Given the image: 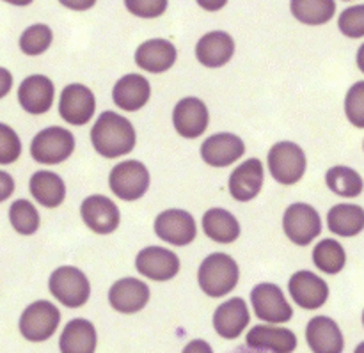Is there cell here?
Wrapping results in <instances>:
<instances>
[{
  "mask_svg": "<svg viewBox=\"0 0 364 353\" xmlns=\"http://www.w3.org/2000/svg\"><path fill=\"white\" fill-rule=\"evenodd\" d=\"M91 142L105 158L128 155L135 148V130L128 119L116 112H103L91 130Z\"/></svg>",
  "mask_w": 364,
  "mask_h": 353,
  "instance_id": "6da1fadb",
  "label": "cell"
},
{
  "mask_svg": "<svg viewBox=\"0 0 364 353\" xmlns=\"http://www.w3.org/2000/svg\"><path fill=\"white\" fill-rule=\"evenodd\" d=\"M240 277L237 261L224 252L210 254L201 263L198 272V281L201 290L213 298H219L235 290Z\"/></svg>",
  "mask_w": 364,
  "mask_h": 353,
  "instance_id": "7a4b0ae2",
  "label": "cell"
},
{
  "mask_svg": "<svg viewBox=\"0 0 364 353\" xmlns=\"http://www.w3.org/2000/svg\"><path fill=\"white\" fill-rule=\"evenodd\" d=\"M48 286L53 298L71 309L84 305L91 295L87 277L75 266H60V268L53 270Z\"/></svg>",
  "mask_w": 364,
  "mask_h": 353,
  "instance_id": "3957f363",
  "label": "cell"
},
{
  "mask_svg": "<svg viewBox=\"0 0 364 353\" xmlns=\"http://www.w3.org/2000/svg\"><path fill=\"white\" fill-rule=\"evenodd\" d=\"M75 149V139L71 131L60 126H50L39 131L31 144V155L39 163H60L71 156Z\"/></svg>",
  "mask_w": 364,
  "mask_h": 353,
  "instance_id": "277c9868",
  "label": "cell"
},
{
  "mask_svg": "<svg viewBox=\"0 0 364 353\" xmlns=\"http://www.w3.org/2000/svg\"><path fill=\"white\" fill-rule=\"evenodd\" d=\"M306 155L294 142H277L269 151V169L281 185H295L306 173Z\"/></svg>",
  "mask_w": 364,
  "mask_h": 353,
  "instance_id": "5b68a950",
  "label": "cell"
},
{
  "mask_svg": "<svg viewBox=\"0 0 364 353\" xmlns=\"http://www.w3.org/2000/svg\"><path fill=\"white\" fill-rule=\"evenodd\" d=\"M110 190L123 201H137L149 187V173L137 160L121 162L110 170Z\"/></svg>",
  "mask_w": 364,
  "mask_h": 353,
  "instance_id": "8992f818",
  "label": "cell"
},
{
  "mask_svg": "<svg viewBox=\"0 0 364 353\" xmlns=\"http://www.w3.org/2000/svg\"><path fill=\"white\" fill-rule=\"evenodd\" d=\"M60 322L59 309L46 300L34 302L23 311L20 318L21 336L32 343L50 340Z\"/></svg>",
  "mask_w": 364,
  "mask_h": 353,
  "instance_id": "52a82bcc",
  "label": "cell"
},
{
  "mask_svg": "<svg viewBox=\"0 0 364 353\" xmlns=\"http://www.w3.org/2000/svg\"><path fill=\"white\" fill-rule=\"evenodd\" d=\"M283 227L287 237L295 245L306 247L322 233V220H320L318 212L313 206L304 205V202H295L284 212Z\"/></svg>",
  "mask_w": 364,
  "mask_h": 353,
  "instance_id": "ba28073f",
  "label": "cell"
},
{
  "mask_svg": "<svg viewBox=\"0 0 364 353\" xmlns=\"http://www.w3.org/2000/svg\"><path fill=\"white\" fill-rule=\"evenodd\" d=\"M251 302L256 316L267 323H287L294 316L290 304L276 284H258L251 291Z\"/></svg>",
  "mask_w": 364,
  "mask_h": 353,
  "instance_id": "9c48e42d",
  "label": "cell"
},
{
  "mask_svg": "<svg viewBox=\"0 0 364 353\" xmlns=\"http://www.w3.org/2000/svg\"><path fill=\"white\" fill-rule=\"evenodd\" d=\"M155 233L167 244L183 247L196 240L198 226L194 217L185 210H167L156 217Z\"/></svg>",
  "mask_w": 364,
  "mask_h": 353,
  "instance_id": "30bf717a",
  "label": "cell"
},
{
  "mask_svg": "<svg viewBox=\"0 0 364 353\" xmlns=\"http://www.w3.org/2000/svg\"><path fill=\"white\" fill-rule=\"evenodd\" d=\"M96 110V99L91 89L82 84L66 85L60 94L59 114L66 123L82 126L92 119Z\"/></svg>",
  "mask_w": 364,
  "mask_h": 353,
  "instance_id": "8fae6325",
  "label": "cell"
},
{
  "mask_svg": "<svg viewBox=\"0 0 364 353\" xmlns=\"http://www.w3.org/2000/svg\"><path fill=\"white\" fill-rule=\"evenodd\" d=\"M135 268L139 273L153 281H169L180 272V259L174 252L164 247L142 249L135 259Z\"/></svg>",
  "mask_w": 364,
  "mask_h": 353,
  "instance_id": "7c38bea8",
  "label": "cell"
},
{
  "mask_svg": "<svg viewBox=\"0 0 364 353\" xmlns=\"http://www.w3.org/2000/svg\"><path fill=\"white\" fill-rule=\"evenodd\" d=\"M288 290H290L295 304L301 305L302 309H309V311L322 308L329 298V286L326 281L308 270H302V272L291 276Z\"/></svg>",
  "mask_w": 364,
  "mask_h": 353,
  "instance_id": "4fadbf2b",
  "label": "cell"
},
{
  "mask_svg": "<svg viewBox=\"0 0 364 353\" xmlns=\"http://www.w3.org/2000/svg\"><path fill=\"white\" fill-rule=\"evenodd\" d=\"M80 215L85 226L98 234H109L119 226V210L105 195H91L80 206Z\"/></svg>",
  "mask_w": 364,
  "mask_h": 353,
  "instance_id": "5bb4252c",
  "label": "cell"
},
{
  "mask_svg": "<svg viewBox=\"0 0 364 353\" xmlns=\"http://www.w3.org/2000/svg\"><path fill=\"white\" fill-rule=\"evenodd\" d=\"M210 114L199 98H183L173 112V123L178 134L185 139H196L208 128Z\"/></svg>",
  "mask_w": 364,
  "mask_h": 353,
  "instance_id": "9a60e30c",
  "label": "cell"
},
{
  "mask_svg": "<svg viewBox=\"0 0 364 353\" xmlns=\"http://www.w3.org/2000/svg\"><path fill=\"white\" fill-rule=\"evenodd\" d=\"M53 96H55L53 82L43 75L27 77L18 89L20 105L23 107V110H27L28 114H34V116L48 112L52 109Z\"/></svg>",
  "mask_w": 364,
  "mask_h": 353,
  "instance_id": "2e32d148",
  "label": "cell"
},
{
  "mask_svg": "<svg viewBox=\"0 0 364 353\" xmlns=\"http://www.w3.org/2000/svg\"><path fill=\"white\" fill-rule=\"evenodd\" d=\"M149 300V288L142 281L124 277L112 284L109 291V302L117 313L134 315L144 309Z\"/></svg>",
  "mask_w": 364,
  "mask_h": 353,
  "instance_id": "e0dca14e",
  "label": "cell"
},
{
  "mask_svg": "<svg viewBox=\"0 0 364 353\" xmlns=\"http://www.w3.org/2000/svg\"><path fill=\"white\" fill-rule=\"evenodd\" d=\"M245 153L244 141L233 134H215L201 146V156L208 165L228 167Z\"/></svg>",
  "mask_w": 364,
  "mask_h": 353,
  "instance_id": "ac0fdd59",
  "label": "cell"
},
{
  "mask_svg": "<svg viewBox=\"0 0 364 353\" xmlns=\"http://www.w3.org/2000/svg\"><path fill=\"white\" fill-rule=\"evenodd\" d=\"M306 341L313 353H341L345 348L340 327L327 316H316L308 323Z\"/></svg>",
  "mask_w": 364,
  "mask_h": 353,
  "instance_id": "d6986e66",
  "label": "cell"
},
{
  "mask_svg": "<svg viewBox=\"0 0 364 353\" xmlns=\"http://www.w3.org/2000/svg\"><path fill=\"white\" fill-rule=\"evenodd\" d=\"M249 309L244 298H231L217 308L213 315V327L224 340H237L249 325Z\"/></svg>",
  "mask_w": 364,
  "mask_h": 353,
  "instance_id": "ffe728a7",
  "label": "cell"
},
{
  "mask_svg": "<svg viewBox=\"0 0 364 353\" xmlns=\"http://www.w3.org/2000/svg\"><path fill=\"white\" fill-rule=\"evenodd\" d=\"M252 350H270L274 353H291L297 348V336L290 329L270 325H256L245 337Z\"/></svg>",
  "mask_w": 364,
  "mask_h": 353,
  "instance_id": "44dd1931",
  "label": "cell"
},
{
  "mask_svg": "<svg viewBox=\"0 0 364 353\" xmlns=\"http://www.w3.org/2000/svg\"><path fill=\"white\" fill-rule=\"evenodd\" d=\"M263 187V165L258 158H251L238 165L230 176V192L237 201H252Z\"/></svg>",
  "mask_w": 364,
  "mask_h": 353,
  "instance_id": "7402d4cb",
  "label": "cell"
},
{
  "mask_svg": "<svg viewBox=\"0 0 364 353\" xmlns=\"http://www.w3.org/2000/svg\"><path fill=\"white\" fill-rule=\"evenodd\" d=\"M235 53V41L228 32L215 31L205 34L196 45V57L206 67H220Z\"/></svg>",
  "mask_w": 364,
  "mask_h": 353,
  "instance_id": "603a6c76",
  "label": "cell"
},
{
  "mask_svg": "<svg viewBox=\"0 0 364 353\" xmlns=\"http://www.w3.org/2000/svg\"><path fill=\"white\" fill-rule=\"evenodd\" d=\"M176 63V48L167 39H149L135 52V64L149 73H164Z\"/></svg>",
  "mask_w": 364,
  "mask_h": 353,
  "instance_id": "cb8c5ba5",
  "label": "cell"
},
{
  "mask_svg": "<svg viewBox=\"0 0 364 353\" xmlns=\"http://www.w3.org/2000/svg\"><path fill=\"white\" fill-rule=\"evenodd\" d=\"M149 94H151L149 82L144 77L135 73L119 78L112 91L114 103L119 109L128 110V112H135V110L142 109L148 103Z\"/></svg>",
  "mask_w": 364,
  "mask_h": 353,
  "instance_id": "d4e9b609",
  "label": "cell"
},
{
  "mask_svg": "<svg viewBox=\"0 0 364 353\" xmlns=\"http://www.w3.org/2000/svg\"><path fill=\"white\" fill-rule=\"evenodd\" d=\"M96 329L87 320H71L60 334L59 347L63 353H95L96 352Z\"/></svg>",
  "mask_w": 364,
  "mask_h": 353,
  "instance_id": "484cf974",
  "label": "cell"
},
{
  "mask_svg": "<svg viewBox=\"0 0 364 353\" xmlns=\"http://www.w3.org/2000/svg\"><path fill=\"white\" fill-rule=\"evenodd\" d=\"M31 194L34 195L39 205L46 208H57L63 205L66 197V187L59 174L50 173V170H39L31 178Z\"/></svg>",
  "mask_w": 364,
  "mask_h": 353,
  "instance_id": "4316f807",
  "label": "cell"
},
{
  "mask_svg": "<svg viewBox=\"0 0 364 353\" xmlns=\"http://www.w3.org/2000/svg\"><path fill=\"white\" fill-rule=\"evenodd\" d=\"M203 229L217 244H233L240 237V224L228 210L212 208L203 217Z\"/></svg>",
  "mask_w": 364,
  "mask_h": 353,
  "instance_id": "83f0119b",
  "label": "cell"
},
{
  "mask_svg": "<svg viewBox=\"0 0 364 353\" xmlns=\"http://www.w3.org/2000/svg\"><path fill=\"white\" fill-rule=\"evenodd\" d=\"M327 226L338 237H355L364 229V210L358 205H336L327 213Z\"/></svg>",
  "mask_w": 364,
  "mask_h": 353,
  "instance_id": "f1b7e54d",
  "label": "cell"
},
{
  "mask_svg": "<svg viewBox=\"0 0 364 353\" xmlns=\"http://www.w3.org/2000/svg\"><path fill=\"white\" fill-rule=\"evenodd\" d=\"M290 6L294 16L308 25L327 23L336 13V2L333 0H294Z\"/></svg>",
  "mask_w": 364,
  "mask_h": 353,
  "instance_id": "f546056e",
  "label": "cell"
},
{
  "mask_svg": "<svg viewBox=\"0 0 364 353\" xmlns=\"http://www.w3.org/2000/svg\"><path fill=\"white\" fill-rule=\"evenodd\" d=\"M313 261H315L316 268L322 270L323 273L336 276L343 270L345 263H347V254H345V249L340 241L327 238L315 247Z\"/></svg>",
  "mask_w": 364,
  "mask_h": 353,
  "instance_id": "4dcf8cb0",
  "label": "cell"
},
{
  "mask_svg": "<svg viewBox=\"0 0 364 353\" xmlns=\"http://www.w3.org/2000/svg\"><path fill=\"white\" fill-rule=\"evenodd\" d=\"M326 181L327 187L341 197H358L364 188V181L358 170L345 165H336L327 170Z\"/></svg>",
  "mask_w": 364,
  "mask_h": 353,
  "instance_id": "1f68e13d",
  "label": "cell"
},
{
  "mask_svg": "<svg viewBox=\"0 0 364 353\" xmlns=\"http://www.w3.org/2000/svg\"><path fill=\"white\" fill-rule=\"evenodd\" d=\"M9 220L14 231L20 234H34L39 229V213L25 199H18L11 205Z\"/></svg>",
  "mask_w": 364,
  "mask_h": 353,
  "instance_id": "d6a6232c",
  "label": "cell"
},
{
  "mask_svg": "<svg viewBox=\"0 0 364 353\" xmlns=\"http://www.w3.org/2000/svg\"><path fill=\"white\" fill-rule=\"evenodd\" d=\"M52 38L53 34L48 25L36 23L23 31V34L20 38V48L27 55H39V53L46 52L50 48Z\"/></svg>",
  "mask_w": 364,
  "mask_h": 353,
  "instance_id": "836d02e7",
  "label": "cell"
},
{
  "mask_svg": "<svg viewBox=\"0 0 364 353\" xmlns=\"http://www.w3.org/2000/svg\"><path fill=\"white\" fill-rule=\"evenodd\" d=\"M345 112L354 126L364 128V80L350 87L345 98Z\"/></svg>",
  "mask_w": 364,
  "mask_h": 353,
  "instance_id": "e575fe53",
  "label": "cell"
},
{
  "mask_svg": "<svg viewBox=\"0 0 364 353\" xmlns=\"http://www.w3.org/2000/svg\"><path fill=\"white\" fill-rule=\"evenodd\" d=\"M338 27L348 38H363L364 36V4L347 7L340 14Z\"/></svg>",
  "mask_w": 364,
  "mask_h": 353,
  "instance_id": "d590c367",
  "label": "cell"
},
{
  "mask_svg": "<svg viewBox=\"0 0 364 353\" xmlns=\"http://www.w3.org/2000/svg\"><path fill=\"white\" fill-rule=\"evenodd\" d=\"M21 153V142L16 131L7 124L0 123V163L7 165V163L16 162L18 156Z\"/></svg>",
  "mask_w": 364,
  "mask_h": 353,
  "instance_id": "8d00e7d4",
  "label": "cell"
},
{
  "mask_svg": "<svg viewBox=\"0 0 364 353\" xmlns=\"http://www.w3.org/2000/svg\"><path fill=\"white\" fill-rule=\"evenodd\" d=\"M130 13L137 14L141 18H155L166 11V0H127L124 2Z\"/></svg>",
  "mask_w": 364,
  "mask_h": 353,
  "instance_id": "74e56055",
  "label": "cell"
},
{
  "mask_svg": "<svg viewBox=\"0 0 364 353\" xmlns=\"http://www.w3.org/2000/svg\"><path fill=\"white\" fill-rule=\"evenodd\" d=\"M14 192V180L7 173L0 170V202L9 199Z\"/></svg>",
  "mask_w": 364,
  "mask_h": 353,
  "instance_id": "f35d334b",
  "label": "cell"
},
{
  "mask_svg": "<svg viewBox=\"0 0 364 353\" xmlns=\"http://www.w3.org/2000/svg\"><path fill=\"white\" fill-rule=\"evenodd\" d=\"M181 353H213V350H212V347L206 343V341L194 340L183 348V352H181Z\"/></svg>",
  "mask_w": 364,
  "mask_h": 353,
  "instance_id": "ab89813d",
  "label": "cell"
},
{
  "mask_svg": "<svg viewBox=\"0 0 364 353\" xmlns=\"http://www.w3.org/2000/svg\"><path fill=\"white\" fill-rule=\"evenodd\" d=\"M11 87H13V77L6 67H0V98H4L11 91Z\"/></svg>",
  "mask_w": 364,
  "mask_h": 353,
  "instance_id": "60d3db41",
  "label": "cell"
},
{
  "mask_svg": "<svg viewBox=\"0 0 364 353\" xmlns=\"http://www.w3.org/2000/svg\"><path fill=\"white\" fill-rule=\"evenodd\" d=\"M358 66H359V70L364 73V45H361V48H359V52H358Z\"/></svg>",
  "mask_w": 364,
  "mask_h": 353,
  "instance_id": "b9f144b4",
  "label": "cell"
},
{
  "mask_svg": "<svg viewBox=\"0 0 364 353\" xmlns=\"http://www.w3.org/2000/svg\"><path fill=\"white\" fill-rule=\"evenodd\" d=\"M354 353H364V343L359 344V347L355 348V352H354Z\"/></svg>",
  "mask_w": 364,
  "mask_h": 353,
  "instance_id": "7bdbcfd3",
  "label": "cell"
},
{
  "mask_svg": "<svg viewBox=\"0 0 364 353\" xmlns=\"http://www.w3.org/2000/svg\"><path fill=\"white\" fill-rule=\"evenodd\" d=\"M363 325H364V311H363Z\"/></svg>",
  "mask_w": 364,
  "mask_h": 353,
  "instance_id": "ee69618b",
  "label": "cell"
}]
</instances>
